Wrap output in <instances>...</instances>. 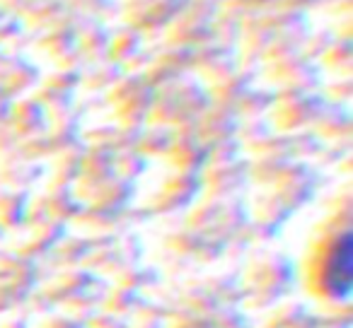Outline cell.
<instances>
[{
	"mask_svg": "<svg viewBox=\"0 0 353 328\" xmlns=\"http://www.w3.org/2000/svg\"><path fill=\"white\" fill-rule=\"evenodd\" d=\"M353 278V244L351 237H341L339 244L334 246L327 265H324V285L336 297H346L351 289Z\"/></svg>",
	"mask_w": 353,
	"mask_h": 328,
	"instance_id": "1",
	"label": "cell"
}]
</instances>
